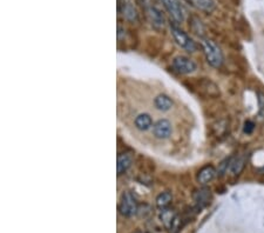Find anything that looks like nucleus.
Returning a JSON list of instances; mask_svg holds the SVG:
<instances>
[{
    "label": "nucleus",
    "mask_w": 264,
    "mask_h": 233,
    "mask_svg": "<svg viewBox=\"0 0 264 233\" xmlns=\"http://www.w3.org/2000/svg\"><path fill=\"white\" fill-rule=\"evenodd\" d=\"M202 49H203L208 64L215 68L221 67L222 64H223V54H222L219 47L210 39H203L202 40Z\"/></svg>",
    "instance_id": "f257e3e1"
},
{
    "label": "nucleus",
    "mask_w": 264,
    "mask_h": 233,
    "mask_svg": "<svg viewBox=\"0 0 264 233\" xmlns=\"http://www.w3.org/2000/svg\"><path fill=\"white\" fill-rule=\"evenodd\" d=\"M163 7L176 24H182L186 19V10L180 0H161Z\"/></svg>",
    "instance_id": "f03ea898"
},
{
    "label": "nucleus",
    "mask_w": 264,
    "mask_h": 233,
    "mask_svg": "<svg viewBox=\"0 0 264 233\" xmlns=\"http://www.w3.org/2000/svg\"><path fill=\"white\" fill-rule=\"evenodd\" d=\"M171 35H173L175 41L179 44L182 49H185L188 52H195L197 50V45L195 41L193 40L186 32H183L182 30H180L176 25H171Z\"/></svg>",
    "instance_id": "7ed1b4c3"
},
{
    "label": "nucleus",
    "mask_w": 264,
    "mask_h": 233,
    "mask_svg": "<svg viewBox=\"0 0 264 233\" xmlns=\"http://www.w3.org/2000/svg\"><path fill=\"white\" fill-rule=\"evenodd\" d=\"M119 211L124 217H132L138 212V200L135 196L130 192H126L122 194L120 205H119Z\"/></svg>",
    "instance_id": "20e7f679"
},
{
    "label": "nucleus",
    "mask_w": 264,
    "mask_h": 233,
    "mask_svg": "<svg viewBox=\"0 0 264 233\" xmlns=\"http://www.w3.org/2000/svg\"><path fill=\"white\" fill-rule=\"evenodd\" d=\"M146 13L147 16H148L152 25L155 27V29L161 30L165 27V23H166L165 16H163V13L161 12V11L158 10L155 5L146 4Z\"/></svg>",
    "instance_id": "39448f33"
},
{
    "label": "nucleus",
    "mask_w": 264,
    "mask_h": 233,
    "mask_svg": "<svg viewBox=\"0 0 264 233\" xmlns=\"http://www.w3.org/2000/svg\"><path fill=\"white\" fill-rule=\"evenodd\" d=\"M173 68L180 74L193 73L196 70V64L187 57H176L173 60Z\"/></svg>",
    "instance_id": "423d86ee"
},
{
    "label": "nucleus",
    "mask_w": 264,
    "mask_h": 233,
    "mask_svg": "<svg viewBox=\"0 0 264 233\" xmlns=\"http://www.w3.org/2000/svg\"><path fill=\"white\" fill-rule=\"evenodd\" d=\"M154 135L158 139H168L171 135L173 129H171V123L167 119H160L156 124L154 125Z\"/></svg>",
    "instance_id": "0eeeda50"
},
{
    "label": "nucleus",
    "mask_w": 264,
    "mask_h": 233,
    "mask_svg": "<svg viewBox=\"0 0 264 233\" xmlns=\"http://www.w3.org/2000/svg\"><path fill=\"white\" fill-rule=\"evenodd\" d=\"M119 12L124 15L127 20L135 21L138 19V12L132 0H119Z\"/></svg>",
    "instance_id": "6e6552de"
},
{
    "label": "nucleus",
    "mask_w": 264,
    "mask_h": 233,
    "mask_svg": "<svg viewBox=\"0 0 264 233\" xmlns=\"http://www.w3.org/2000/svg\"><path fill=\"white\" fill-rule=\"evenodd\" d=\"M190 6L203 11L205 13H211L216 8L215 0H185Z\"/></svg>",
    "instance_id": "1a4fd4ad"
},
{
    "label": "nucleus",
    "mask_w": 264,
    "mask_h": 233,
    "mask_svg": "<svg viewBox=\"0 0 264 233\" xmlns=\"http://www.w3.org/2000/svg\"><path fill=\"white\" fill-rule=\"evenodd\" d=\"M215 176H216L215 167H214V166L208 165V166H204V167L199 172V174H197V180H199L200 184L205 185L215 178Z\"/></svg>",
    "instance_id": "9d476101"
},
{
    "label": "nucleus",
    "mask_w": 264,
    "mask_h": 233,
    "mask_svg": "<svg viewBox=\"0 0 264 233\" xmlns=\"http://www.w3.org/2000/svg\"><path fill=\"white\" fill-rule=\"evenodd\" d=\"M155 107L157 110L162 111V112H167L173 107L174 102L171 99V97H168L167 94H158L154 100Z\"/></svg>",
    "instance_id": "9b49d317"
},
{
    "label": "nucleus",
    "mask_w": 264,
    "mask_h": 233,
    "mask_svg": "<svg viewBox=\"0 0 264 233\" xmlns=\"http://www.w3.org/2000/svg\"><path fill=\"white\" fill-rule=\"evenodd\" d=\"M135 127L140 131H147L153 126L152 116L147 113H141L135 118Z\"/></svg>",
    "instance_id": "f8f14e48"
},
{
    "label": "nucleus",
    "mask_w": 264,
    "mask_h": 233,
    "mask_svg": "<svg viewBox=\"0 0 264 233\" xmlns=\"http://www.w3.org/2000/svg\"><path fill=\"white\" fill-rule=\"evenodd\" d=\"M132 155L128 153H122L118 158V165H116V171H118L119 176L124 174L132 165Z\"/></svg>",
    "instance_id": "ddd939ff"
},
{
    "label": "nucleus",
    "mask_w": 264,
    "mask_h": 233,
    "mask_svg": "<svg viewBox=\"0 0 264 233\" xmlns=\"http://www.w3.org/2000/svg\"><path fill=\"white\" fill-rule=\"evenodd\" d=\"M194 199H195L197 210L203 209L205 205L209 202L210 199V191L207 190V188H202V190L197 191L194 196Z\"/></svg>",
    "instance_id": "4468645a"
},
{
    "label": "nucleus",
    "mask_w": 264,
    "mask_h": 233,
    "mask_svg": "<svg viewBox=\"0 0 264 233\" xmlns=\"http://www.w3.org/2000/svg\"><path fill=\"white\" fill-rule=\"evenodd\" d=\"M171 200H173V196H171V192H162L157 196L156 206L158 209H166L171 205Z\"/></svg>",
    "instance_id": "2eb2a0df"
},
{
    "label": "nucleus",
    "mask_w": 264,
    "mask_h": 233,
    "mask_svg": "<svg viewBox=\"0 0 264 233\" xmlns=\"http://www.w3.org/2000/svg\"><path fill=\"white\" fill-rule=\"evenodd\" d=\"M246 160H244L243 157H238L237 159H235L234 162L230 164V172L233 174H238L241 173L242 170H243L244 165H246Z\"/></svg>",
    "instance_id": "dca6fc26"
},
{
    "label": "nucleus",
    "mask_w": 264,
    "mask_h": 233,
    "mask_svg": "<svg viewBox=\"0 0 264 233\" xmlns=\"http://www.w3.org/2000/svg\"><path fill=\"white\" fill-rule=\"evenodd\" d=\"M161 218H162V221L166 224V226H171V224L174 221L173 213L169 212V211H163L162 215H161Z\"/></svg>",
    "instance_id": "f3484780"
},
{
    "label": "nucleus",
    "mask_w": 264,
    "mask_h": 233,
    "mask_svg": "<svg viewBox=\"0 0 264 233\" xmlns=\"http://www.w3.org/2000/svg\"><path fill=\"white\" fill-rule=\"evenodd\" d=\"M254 129H255V124L252 123V121H247L246 125H244V133L250 134V133L254 131Z\"/></svg>",
    "instance_id": "a211bd4d"
},
{
    "label": "nucleus",
    "mask_w": 264,
    "mask_h": 233,
    "mask_svg": "<svg viewBox=\"0 0 264 233\" xmlns=\"http://www.w3.org/2000/svg\"><path fill=\"white\" fill-rule=\"evenodd\" d=\"M260 98H258V101H260V113L263 115L264 113V96L263 94H260Z\"/></svg>",
    "instance_id": "6ab92c4d"
},
{
    "label": "nucleus",
    "mask_w": 264,
    "mask_h": 233,
    "mask_svg": "<svg viewBox=\"0 0 264 233\" xmlns=\"http://www.w3.org/2000/svg\"><path fill=\"white\" fill-rule=\"evenodd\" d=\"M135 233H146V232H142V231H136Z\"/></svg>",
    "instance_id": "aec40b11"
}]
</instances>
